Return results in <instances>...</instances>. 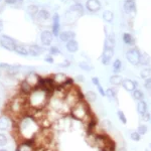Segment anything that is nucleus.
I'll return each mask as SVG.
<instances>
[{"label":"nucleus","instance_id":"nucleus-41","mask_svg":"<svg viewBox=\"0 0 151 151\" xmlns=\"http://www.w3.org/2000/svg\"><path fill=\"white\" fill-rule=\"evenodd\" d=\"M77 80H78V81H79L80 83H84V82H85V78L83 77L82 75H78V76H77Z\"/></svg>","mask_w":151,"mask_h":151},{"label":"nucleus","instance_id":"nucleus-15","mask_svg":"<svg viewBox=\"0 0 151 151\" xmlns=\"http://www.w3.org/2000/svg\"><path fill=\"white\" fill-rule=\"evenodd\" d=\"M60 37V41H64V42H68V41L75 40L76 37V33L74 31H70V30H67V31H63V32L60 33L58 35Z\"/></svg>","mask_w":151,"mask_h":151},{"label":"nucleus","instance_id":"nucleus-31","mask_svg":"<svg viewBox=\"0 0 151 151\" xmlns=\"http://www.w3.org/2000/svg\"><path fill=\"white\" fill-rule=\"evenodd\" d=\"M130 138L131 140L134 141V142H139L140 139H141V135L139 133L137 132V130H132L130 133Z\"/></svg>","mask_w":151,"mask_h":151},{"label":"nucleus","instance_id":"nucleus-16","mask_svg":"<svg viewBox=\"0 0 151 151\" xmlns=\"http://www.w3.org/2000/svg\"><path fill=\"white\" fill-rule=\"evenodd\" d=\"M35 89L30 84L27 82V81H22L20 83V92L22 93L23 95H26V96H29L30 93L32 92V90Z\"/></svg>","mask_w":151,"mask_h":151},{"label":"nucleus","instance_id":"nucleus-24","mask_svg":"<svg viewBox=\"0 0 151 151\" xmlns=\"http://www.w3.org/2000/svg\"><path fill=\"white\" fill-rule=\"evenodd\" d=\"M112 70H113L115 74H119L121 70H123V64L120 58H116V60H114L113 65H112Z\"/></svg>","mask_w":151,"mask_h":151},{"label":"nucleus","instance_id":"nucleus-8","mask_svg":"<svg viewBox=\"0 0 151 151\" xmlns=\"http://www.w3.org/2000/svg\"><path fill=\"white\" fill-rule=\"evenodd\" d=\"M117 95H118V89L117 87H111V88H108L106 90V97L108 98L109 102H112V103H115V104H118V101H117Z\"/></svg>","mask_w":151,"mask_h":151},{"label":"nucleus","instance_id":"nucleus-45","mask_svg":"<svg viewBox=\"0 0 151 151\" xmlns=\"http://www.w3.org/2000/svg\"><path fill=\"white\" fill-rule=\"evenodd\" d=\"M0 151H8V150H6V148H2V149H0Z\"/></svg>","mask_w":151,"mask_h":151},{"label":"nucleus","instance_id":"nucleus-27","mask_svg":"<svg viewBox=\"0 0 151 151\" xmlns=\"http://www.w3.org/2000/svg\"><path fill=\"white\" fill-rule=\"evenodd\" d=\"M140 78L142 80H147L151 78V68H143L142 70H140Z\"/></svg>","mask_w":151,"mask_h":151},{"label":"nucleus","instance_id":"nucleus-22","mask_svg":"<svg viewBox=\"0 0 151 151\" xmlns=\"http://www.w3.org/2000/svg\"><path fill=\"white\" fill-rule=\"evenodd\" d=\"M151 63V57L147 52H141L140 58H139V65L143 67H147Z\"/></svg>","mask_w":151,"mask_h":151},{"label":"nucleus","instance_id":"nucleus-2","mask_svg":"<svg viewBox=\"0 0 151 151\" xmlns=\"http://www.w3.org/2000/svg\"><path fill=\"white\" fill-rule=\"evenodd\" d=\"M0 45H1L2 47H4L9 52H14V48L16 47V43L13 38L9 37L7 35H2L0 37Z\"/></svg>","mask_w":151,"mask_h":151},{"label":"nucleus","instance_id":"nucleus-10","mask_svg":"<svg viewBox=\"0 0 151 151\" xmlns=\"http://www.w3.org/2000/svg\"><path fill=\"white\" fill-rule=\"evenodd\" d=\"M12 126V121L9 118L8 115H2L0 116V130L6 131L9 130Z\"/></svg>","mask_w":151,"mask_h":151},{"label":"nucleus","instance_id":"nucleus-32","mask_svg":"<svg viewBox=\"0 0 151 151\" xmlns=\"http://www.w3.org/2000/svg\"><path fill=\"white\" fill-rule=\"evenodd\" d=\"M117 117H118L119 121H121L123 124H127V118H126V116L123 111H121V110L117 111Z\"/></svg>","mask_w":151,"mask_h":151},{"label":"nucleus","instance_id":"nucleus-39","mask_svg":"<svg viewBox=\"0 0 151 151\" xmlns=\"http://www.w3.org/2000/svg\"><path fill=\"white\" fill-rule=\"evenodd\" d=\"M92 83H93V85H94V86H96V87H98L99 85H101V82H100L98 77H93V78H92Z\"/></svg>","mask_w":151,"mask_h":151},{"label":"nucleus","instance_id":"nucleus-33","mask_svg":"<svg viewBox=\"0 0 151 151\" xmlns=\"http://www.w3.org/2000/svg\"><path fill=\"white\" fill-rule=\"evenodd\" d=\"M147 131H148V127L145 125V124H140V125L138 126L137 132L139 133L141 136H142V135H145V134L147 133Z\"/></svg>","mask_w":151,"mask_h":151},{"label":"nucleus","instance_id":"nucleus-42","mask_svg":"<svg viewBox=\"0 0 151 151\" xmlns=\"http://www.w3.org/2000/svg\"><path fill=\"white\" fill-rule=\"evenodd\" d=\"M45 60L47 63H48V64H53V58L52 57H47L45 58Z\"/></svg>","mask_w":151,"mask_h":151},{"label":"nucleus","instance_id":"nucleus-17","mask_svg":"<svg viewBox=\"0 0 151 151\" xmlns=\"http://www.w3.org/2000/svg\"><path fill=\"white\" fill-rule=\"evenodd\" d=\"M35 17L36 20L40 21V22H43V21H47V19L50 17V11L45 10V9H42V10H40L35 15Z\"/></svg>","mask_w":151,"mask_h":151},{"label":"nucleus","instance_id":"nucleus-13","mask_svg":"<svg viewBox=\"0 0 151 151\" xmlns=\"http://www.w3.org/2000/svg\"><path fill=\"white\" fill-rule=\"evenodd\" d=\"M100 126H101L102 129H103L106 133H112L116 131L112 121L109 120V119H104V120H102L101 123H100Z\"/></svg>","mask_w":151,"mask_h":151},{"label":"nucleus","instance_id":"nucleus-18","mask_svg":"<svg viewBox=\"0 0 151 151\" xmlns=\"http://www.w3.org/2000/svg\"><path fill=\"white\" fill-rule=\"evenodd\" d=\"M84 98L88 103H95V102L98 101V95H97L96 92L89 90V91L85 92Z\"/></svg>","mask_w":151,"mask_h":151},{"label":"nucleus","instance_id":"nucleus-47","mask_svg":"<svg viewBox=\"0 0 151 151\" xmlns=\"http://www.w3.org/2000/svg\"><path fill=\"white\" fill-rule=\"evenodd\" d=\"M146 151H150V150H148V149H147V150H146Z\"/></svg>","mask_w":151,"mask_h":151},{"label":"nucleus","instance_id":"nucleus-48","mask_svg":"<svg viewBox=\"0 0 151 151\" xmlns=\"http://www.w3.org/2000/svg\"><path fill=\"white\" fill-rule=\"evenodd\" d=\"M150 121H151V119H150Z\"/></svg>","mask_w":151,"mask_h":151},{"label":"nucleus","instance_id":"nucleus-26","mask_svg":"<svg viewBox=\"0 0 151 151\" xmlns=\"http://www.w3.org/2000/svg\"><path fill=\"white\" fill-rule=\"evenodd\" d=\"M102 17L106 22L112 23L114 21V12L111 10H105L102 14Z\"/></svg>","mask_w":151,"mask_h":151},{"label":"nucleus","instance_id":"nucleus-7","mask_svg":"<svg viewBox=\"0 0 151 151\" xmlns=\"http://www.w3.org/2000/svg\"><path fill=\"white\" fill-rule=\"evenodd\" d=\"M123 10L126 14H133L137 10L135 0H124L123 2Z\"/></svg>","mask_w":151,"mask_h":151},{"label":"nucleus","instance_id":"nucleus-20","mask_svg":"<svg viewBox=\"0 0 151 151\" xmlns=\"http://www.w3.org/2000/svg\"><path fill=\"white\" fill-rule=\"evenodd\" d=\"M65 47H67L68 52L70 53H75L79 50V43H78V41L76 40H72L68 41Z\"/></svg>","mask_w":151,"mask_h":151},{"label":"nucleus","instance_id":"nucleus-12","mask_svg":"<svg viewBox=\"0 0 151 151\" xmlns=\"http://www.w3.org/2000/svg\"><path fill=\"white\" fill-rule=\"evenodd\" d=\"M52 78L53 79V82H55L57 88L63 87L65 85V83L69 80V78H68L65 74H62V73H58L57 75H53V77H52Z\"/></svg>","mask_w":151,"mask_h":151},{"label":"nucleus","instance_id":"nucleus-36","mask_svg":"<svg viewBox=\"0 0 151 151\" xmlns=\"http://www.w3.org/2000/svg\"><path fill=\"white\" fill-rule=\"evenodd\" d=\"M141 119H142L144 122H149L150 119H151V113H149V112H145L143 115H141Z\"/></svg>","mask_w":151,"mask_h":151},{"label":"nucleus","instance_id":"nucleus-30","mask_svg":"<svg viewBox=\"0 0 151 151\" xmlns=\"http://www.w3.org/2000/svg\"><path fill=\"white\" fill-rule=\"evenodd\" d=\"M79 68L83 70H85V72H91L92 70H93V65L91 64H89V63H87L86 60H84V62H80L79 63Z\"/></svg>","mask_w":151,"mask_h":151},{"label":"nucleus","instance_id":"nucleus-40","mask_svg":"<svg viewBox=\"0 0 151 151\" xmlns=\"http://www.w3.org/2000/svg\"><path fill=\"white\" fill-rule=\"evenodd\" d=\"M17 1H20V0H5L6 3L7 4H10V5H12V4L17 3Z\"/></svg>","mask_w":151,"mask_h":151},{"label":"nucleus","instance_id":"nucleus-43","mask_svg":"<svg viewBox=\"0 0 151 151\" xmlns=\"http://www.w3.org/2000/svg\"><path fill=\"white\" fill-rule=\"evenodd\" d=\"M116 151H127V149H126V147H125V146L121 145V146H119V147L117 148Z\"/></svg>","mask_w":151,"mask_h":151},{"label":"nucleus","instance_id":"nucleus-6","mask_svg":"<svg viewBox=\"0 0 151 151\" xmlns=\"http://www.w3.org/2000/svg\"><path fill=\"white\" fill-rule=\"evenodd\" d=\"M121 86L123 87V89L125 90V91L127 92H130V93H132L134 90H136L139 86V84H138L137 81H135V80H132V79H124V81L122 83V85Z\"/></svg>","mask_w":151,"mask_h":151},{"label":"nucleus","instance_id":"nucleus-35","mask_svg":"<svg viewBox=\"0 0 151 151\" xmlns=\"http://www.w3.org/2000/svg\"><path fill=\"white\" fill-rule=\"evenodd\" d=\"M7 142H8V139H7L6 135L0 133V146H5Z\"/></svg>","mask_w":151,"mask_h":151},{"label":"nucleus","instance_id":"nucleus-34","mask_svg":"<svg viewBox=\"0 0 151 151\" xmlns=\"http://www.w3.org/2000/svg\"><path fill=\"white\" fill-rule=\"evenodd\" d=\"M38 11H40V9H38V7L36 5H30L27 7V12L30 15H35Z\"/></svg>","mask_w":151,"mask_h":151},{"label":"nucleus","instance_id":"nucleus-5","mask_svg":"<svg viewBox=\"0 0 151 151\" xmlns=\"http://www.w3.org/2000/svg\"><path fill=\"white\" fill-rule=\"evenodd\" d=\"M86 8L92 13H97L101 10L102 3L100 0H87Z\"/></svg>","mask_w":151,"mask_h":151},{"label":"nucleus","instance_id":"nucleus-1","mask_svg":"<svg viewBox=\"0 0 151 151\" xmlns=\"http://www.w3.org/2000/svg\"><path fill=\"white\" fill-rule=\"evenodd\" d=\"M140 55H141V52L139 50V48L136 47H132L126 50L125 58L129 64H131L133 65H139Z\"/></svg>","mask_w":151,"mask_h":151},{"label":"nucleus","instance_id":"nucleus-25","mask_svg":"<svg viewBox=\"0 0 151 151\" xmlns=\"http://www.w3.org/2000/svg\"><path fill=\"white\" fill-rule=\"evenodd\" d=\"M131 94H132L133 99L135 100V101H137V102L142 101V100H144V98H145V94L143 93L142 90L138 89V88L136 90H134V91Z\"/></svg>","mask_w":151,"mask_h":151},{"label":"nucleus","instance_id":"nucleus-37","mask_svg":"<svg viewBox=\"0 0 151 151\" xmlns=\"http://www.w3.org/2000/svg\"><path fill=\"white\" fill-rule=\"evenodd\" d=\"M50 55H60V50H58L57 47H52L50 50Z\"/></svg>","mask_w":151,"mask_h":151},{"label":"nucleus","instance_id":"nucleus-21","mask_svg":"<svg viewBox=\"0 0 151 151\" xmlns=\"http://www.w3.org/2000/svg\"><path fill=\"white\" fill-rule=\"evenodd\" d=\"M42 52H43V50L40 47V45H32L28 47L29 55H32V57H38V55H40L41 53H42Z\"/></svg>","mask_w":151,"mask_h":151},{"label":"nucleus","instance_id":"nucleus-3","mask_svg":"<svg viewBox=\"0 0 151 151\" xmlns=\"http://www.w3.org/2000/svg\"><path fill=\"white\" fill-rule=\"evenodd\" d=\"M105 32H106V38L104 41V48H115L116 37L114 32L112 30L108 31L107 28H105Z\"/></svg>","mask_w":151,"mask_h":151},{"label":"nucleus","instance_id":"nucleus-19","mask_svg":"<svg viewBox=\"0 0 151 151\" xmlns=\"http://www.w3.org/2000/svg\"><path fill=\"white\" fill-rule=\"evenodd\" d=\"M122 40L125 43V45H129V47H134L135 45V38L134 36L129 32H124L122 36Z\"/></svg>","mask_w":151,"mask_h":151},{"label":"nucleus","instance_id":"nucleus-9","mask_svg":"<svg viewBox=\"0 0 151 151\" xmlns=\"http://www.w3.org/2000/svg\"><path fill=\"white\" fill-rule=\"evenodd\" d=\"M40 40H41V42H42L43 45H50L52 41L53 40V33L52 31H50V30H43L41 32V35H40Z\"/></svg>","mask_w":151,"mask_h":151},{"label":"nucleus","instance_id":"nucleus-14","mask_svg":"<svg viewBox=\"0 0 151 151\" xmlns=\"http://www.w3.org/2000/svg\"><path fill=\"white\" fill-rule=\"evenodd\" d=\"M124 81V78L120 74H114L109 77V83L115 87L121 86Z\"/></svg>","mask_w":151,"mask_h":151},{"label":"nucleus","instance_id":"nucleus-23","mask_svg":"<svg viewBox=\"0 0 151 151\" xmlns=\"http://www.w3.org/2000/svg\"><path fill=\"white\" fill-rule=\"evenodd\" d=\"M136 110H137V113L139 114V115H143L145 112H147L148 111V105H147V103H146V101L142 100V101L138 102Z\"/></svg>","mask_w":151,"mask_h":151},{"label":"nucleus","instance_id":"nucleus-46","mask_svg":"<svg viewBox=\"0 0 151 151\" xmlns=\"http://www.w3.org/2000/svg\"><path fill=\"white\" fill-rule=\"evenodd\" d=\"M149 149H150V151H151V141L149 142Z\"/></svg>","mask_w":151,"mask_h":151},{"label":"nucleus","instance_id":"nucleus-44","mask_svg":"<svg viewBox=\"0 0 151 151\" xmlns=\"http://www.w3.org/2000/svg\"><path fill=\"white\" fill-rule=\"evenodd\" d=\"M2 29H3V24H2V21L0 20V32H1Z\"/></svg>","mask_w":151,"mask_h":151},{"label":"nucleus","instance_id":"nucleus-38","mask_svg":"<svg viewBox=\"0 0 151 151\" xmlns=\"http://www.w3.org/2000/svg\"><path fill=\"white\" fill-rule=\"evenodd\" d=\"M143 87H144L148 92L151 91V78H150V79L145 80L144 84H143Z\"/></svg>","mask_w":151,"mask_h":151},{"label":"nucleus","instance_id":"nucleus-28","mask_svg":"<svg viewBox=\"0 0 151 151\" xmlns=\"http://www.w3.org/2000/svg\"><path fill=\"white\" fill-rule=\"evenodd\" d=\"M69 10L73 11V12H76V13L80 14V15H82V14L84 13V8H83V6H82L81 3H75V4H73V5L70 7Z\"/></svg>","mask_w":151,"mask_h":151},{"label":"nucleus","instance_id":"nucleus-29","mask_svg":"<svg viewBox=\"0 0 151 151\" xmlns=\"http://www.w3.org/2000/svg\"><path fill=\"white\" fill-rule=\"evenodd\" d=\"M14 52H15L16 53H18V55H29L27 48L24 47V45H16L15 48H14Z\"/></svg>","mask_w":151,"mask_h":151},{"label":"nucleus","instance_id":"nucleus-11","mask_svg":"<svg viewBox=\"0 0 151 151\" xmlns=\"http://www.w3.org/2000/svg\"><path fill=\"white\" fill-rule=\"evenodd\" d=\"M60 18L58 13H55L52 16V33L55 36L60 35Z\"/></svg>","mask_w":151,"mask_h":151},{"label":"nucleus","instance_id":"nucleus-4","mask_svg":"<svg viewBox=\"0 0 151 151\" xmlns=\"http://www.w3.org/2000/svg\"><path fill=\"white\" fill-rule=\"evenodd\" d=\"M114 48H104L103 52L101 55V63L104 65H109L111 64V60L114 57Z\"/></svg>","mask_w":151,"mask_h":151}]
</instances>
